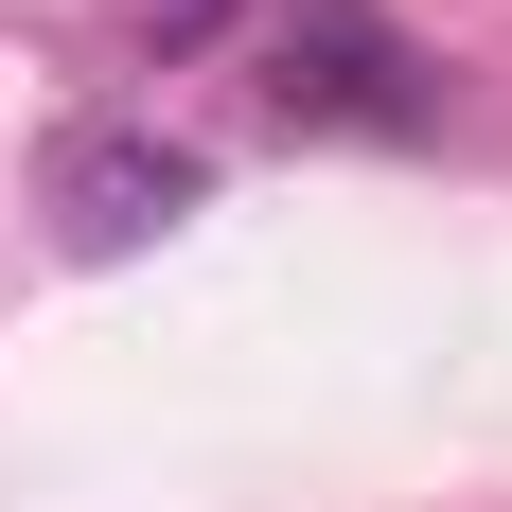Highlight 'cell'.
<instances>
[{"instance_id": "obj_1", "label": "cell", "mask_w": 512, "mask_h": 512, "mask_svg": "<svg viewBox=\"0 0 512 512\" xmlns=\"http://www.w3.org/2000/svg\"><path fill=\"white\" fill-rule=\"evenodd\" d=\"M265 124L283 142H424L442 124V53L371 0H283L265 18Z\"/></svg>"}, {"instance_id": "obj_2", "label": "cell", "mask_w": 512, "mask_h": 512, "mask_svg": "<svg viewBox=\"0 0 512 512\" xmlns=\"http://www.w3.org/2000/svg\"><path fill=\"white\" fill-rule=\"evenodd\" d=\"M195 212H212V159L159 142V124H106V106L53 124V159H36V230L71 265H142L159 230H195Z\"/></svg>"}, {"instance_id": "obj_3", "label": "cell", "mask_w": 512, "mask_h": 512, "mask_svg": "<svg viewBox=\"0 0 512 512\" xmlns=\"http://www.w3.org/2000/svg\"><path fill=\"white\" fill-rule=\"evenodd\" d=\"M265 0H124V36L159 53V71H177V53H212V36H248Z\"/></svg>"}]
</instances>
